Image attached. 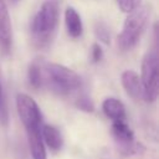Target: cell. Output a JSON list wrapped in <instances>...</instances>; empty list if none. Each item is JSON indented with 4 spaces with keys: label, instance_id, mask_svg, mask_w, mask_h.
<instances>
[{
    "label": "cell",
    "instance_id": "4fadbf2b",
    "mask_svg": "<svg viewBox=\"0 0 159 159\" xmlns=\"http://www.w3.org/2000/svg\"><path fill=\"white\" fill-rule=\"evenodd\" d=\"M41 58H35L27 68V81L29 84L34 89H39L42 87V68H41Z\"/></svg>",
    "mask_w": 159,
    "mask_h": 159
},
{
    "label": "cell",
    "instance_id": "9a60e30c",
    "mask_svg": "<svg viewBox=\"0 0 159 159\" xmlns=\"http://www.w3.org/2000/svg\"><path fill=\"white\" fill-rule=\"evenodd\" d=\"M76 107L83 112H87V113H91L94 111V104L92 102V99L87 96V94H80L75 102Z\"/></svg>",
    "mask_w": 159,
    "mask_h": 159
},
{
    "label": "cell",
    "instance_id": "ac0fdd59",
    "mask_svg": "<svg viewBox=\"0 0 159 159\" xmlns=\"http://www.w3.org/2000/svg\"><path fill=\"white\" fill-rule=\"evenodd\" d=\"M102 58H103V50H102V47L99 46V43L94 42V43L91 46V60H92V62L98 63Z\"/></svg>",
    "mask_w": 159,
    "mask_h": 159
},
{
    "label": "cell",
    "instance_id": "5b68a950",
    "mask_svg": "<svg viewBox=\"0 0 159 159\" xmlns=\"http://www.w3.org/2000/svg\"><path fill=\"white\" fill-rule=\"evenodd\" d=\"M16 109L17 114L25 127V129L41 127L42 116L37 103L25 93H17L16 96Z\"/></svg>",
    "mask_w": 159,
    "mask_h": 159
},
{
    "label": "cell",
    "instance_id": "7a4b0ae2",
    "mask_svg": "<svg viewBox=\"0 0 159 159\" xmlns=\"http://www.w3.org/2000/svg\"><path fill=\"white\" fill-rule=\"evenodd\" d=\"M42 87L58 96H68L82 87L81 77L71 68L53 62L41 61Z\"/></svg>",
    "mask_w": 159,
    "mask_h": 159
},
{
    "label": "cell",
    "instance_id": "8992f818",
    "mask_svg": "<svg viewBox=\"0 0 159 159\" xmlns=\"http://www.w3.org/2000/svg\"><path fill=\"white\" fill-rule=\"evenodd\" d=\"M112 134L113 138L119 147V150L125 155L138 154L143 150L142 145L134 142V133L127 124L125 119L113 120L112 124Z\"/></svg>",
    "mask_w": 159,
    "mask_h": 159
},
{
    "label": "cell",
    "instance_id": "ba28073f",
    "mask_svg": "<svg viewBox=\"0 0 159 159\" xmlns=\"http://www.w3.org/2000/svg\"><path fill=\"white\" fill-rule=\"evenodd\" d=\"M120 82L127 94L134 99L144 101V88L139 75L133 70H125L120 76Z\"/></svg>",
    "mask_w": 159,
    "mask_h": 159
},
{
    "label": "cell",
    "instance_id": "ffe728a7",
    "mask_svg": "<svg viewBox=\"0 0 159 159\" xmlns=\"http://www.w3.org/2000/svg\"><path fill=\"white\" fill-rule=\"evenodd\" d=\"M14 1H17V0H14Z\"/></svg>",
    "mask_w": 159,
    "mask_h": 159
},
{
    "label": "cell",
    "instance_id": "9c48e42d",
    "mask_svg": "<svg viewBox=\"0 0 159 159\" xmlns=\"http://www.w3.org/2000/svg\"><path fill=\"white\" fill-rule=\"evenodd\" d=\"M25 130L32 159H47L45 143L42 140V134H41V127H34Z\"/></svg>",
    "mask_w": 159,
    "mask_h": 159
},
{
    "label": "cell",
    "instance_id": "3957f363",
    "mask_svg": "<svg viewBox=\"0 0 159 159\" xmlns=\"http://www.w3.org/2000/svg\"><path fill=\"white\" fill-rule=\"evenodd\" d=\"M150 19V7L147 5L138 6L130 11L123 24L120 34L117 36V46L122 52L130 51L137 46Z\"/></svg>",
    "mask_w": 159,
    "mask_h": 159
},
{
    "label": "cell",
    "instance_id": "277c9868",
    "mask_svg": "<svg viewBox=\"0 0 159 159\" xmlns=\"http://www.w3.org/2000/svg\"><path fill=\"white\" fill-rule=\"evenodd\" d=\"M140 81L144 88V101L154 102L159 93V62L157 51H148L144 55Z\"/></svg>",
    "mask_w": 159,
    "mask_h": 159
},
{
    "label": "cell",
    "instance_id": "d6986e66",
    "mask_svg": "<svg viewBox=\"0 0 159 159\" xmlns=\"http://www.w3.org/2000/svg\"><path fill=\"white\" fill-rule=\"evenodd\" d=\"M0 80H1V71H0Z\"/></svg>",
    "mask_w": 159,
    "mask_h": 159
},
{
    "label": "cell",
    "instance_id": "7c38bea8",
    "mask_svg": "<svg viewBox=\"0 0 159 159\" xmlns=\"http://www.w3.org/2000/svg\"><path fill=\"white\" fill-rule=\"evenodd\" d=\"M102 111L112 120L125 119V107L117 98H113V97L106 98L102 103Z\"/></svg>",
    "mask_w": 159,
    "mask_h": 159
},
{
    "label": "cell",
    "instance_id": "52a82bcc",
    "mask_svg": "<svg viewBox=\"0 0 159 159\" xmlns=\"http://www.w3.org/2000/svg\"><path fill=\"white\" fill-rule=\"evenodd\" d=\"M12 47V26L7 10V5L4 0H0V52L9 55Z\"/></svg>",
    "mask_w": 159,
    "mask_h": 159
},
{
    "label": "cell",
    "instance_id": "2e32d148",
    "mask_svg": "<svg viewBox=\"0 0 159 159\" xmlns=\"http://www.w3.org/2000/svg\"><path fill=\"white\" fill-rule=\"evenodd\" d=\"M116 1L119 10L125 14H129L130 11L140 6V2H142V0H116Z\"/></svg>",
    "mask_w": 159,
    "mask_h": 159
},
{
    "label": "cell",
    "instance_id": "30bf717a",
    "mask_svg": "<svg viewBox=\"0 0 159 159\" xmlns=\"http://www.w3.org/2000/svg\"><path fill=\"white\" fill-rule=\"evenodd\" d=\"M65 24H66V30L67 34L72 39H77L82 35L83 32V25H82V19L80 14L76 11L75 7L68 6L65 11Z\"/></svg>",
    "mask_w": 159,
    "mask_h": 159
},
{
    "label": "cell",
    "instance_id": "e0dca14e",
    "mask_svg": "<svg viewBox=\"0 0 159 159\" xmlns=\"http://www.w3.org/2000/svg\"><path fill=\"white\" fill-rule=\"evenodd\" d=\"M0 122L2 124L7 123V109H6V102H5V96H4L1 80H0Z\"/></svg>",
    "mask_w": 159,
    "mask_h": 159
},
{
    "label": "cell",
    "instance_id": "8fae6325",
    "mask_svg": "<svg viewBox=\"0 0 159 159\" xmlns=\"http://www.w3.org/2000/svg\"><path fill=\"white\" fill-rule=\"evenodd\" d=\"M41 134H42V140L43 143L53 152H57L62 148L63 145V138L61 132L50 124H45L41 127Z\"/></svg>",
    "mask_w": 159,
    "mask_h": 159
},
{
    "label": "cell",
    "instance_id": "5bb4252c",
    "mask_svg": "<svg viewBox=\"0 0 159 159\" xmlns=\"http://www.w3.org/2000/svg\"><path fill=\"white\" fill-rule=\"evenodd\" d=\"M94 35H96L98 41H101V42H103L106 45H108L111 42L109 27L103 21H97L96 22V25H94Z\"/></svg>",
    "mask_w": 159,
    "mask_h": 159
},
{
    "label": "cell",
    "instance_id": "6da1fadb",
    "mask_svg": "<svg viewBox=\"0 0 159 159\" xmlns=\"http://www.w3.org/2000/svg\"><path fill=\"white\" fill-rule=\"evenodd\" d=\"M60 19L57 0H45L31 21V40L36 48H48L55 40Z\"/></svg>",
    "mask_w": 159,
    "mask_h": 159
}]
</instances>
